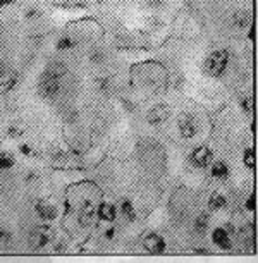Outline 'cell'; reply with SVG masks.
I'll list each match as a JSON object with an SVG mask.
<instances>
[{
  "instance_id": "3957f363",
  "label": "cell",
  "mask_w": 258,
  "mask_h": 263,
  "mask_svg": "<svg viewBox=\"0 0 258 263\" xmlns=\"http://www.w3.org/2000/svg\"><path fill=\"white\" fill-rule=\"evenodd\" d=\"M36 90H38V95L42 98L53 100L62 92V77H57L53 74L43 71L38 77V83H36Z\"/></svg>"
},
{
  "instance_id": "f1b7e54d",
  "label": "cell",
  "mask_w": 258,
  "mask_h": 263,
  "mask_svg": "<svg viewBox=\"0 0 258 263\" xmlns=\"http://www.w3.org/2000/svg\"><path fill=\"white\" fill-rule=\"evenodd\" d=\"M241 107H243V112L250 116L251 110H253V107H251V98H250V96H243V98H241Z\"/></svg>"
},
{
  "instance_id": "7402d4cb",
  "label": "cell",
  "mask_w": 258,
  "mask_h": 263,
  "mask_svg": "<svg viewBox=\"0 0 258 263\" xmlns=\"http://www.w3.org/2000/svg\"><path fill=\"white\" fill-rule=\"evenodd\" d=\"M18 151H19V155H23L25 158H31V160H35V158L40 157L38 148H35V144L29 143V141L19 143V144H18Z\"/></svg>"
},
{
  "instance_id": "e575fe53",
  "label": "cell",
  "mask_w": 258,
  "mask_h": 263,
  "mask_svg": "<svg viewBox=\"0 0 258 263\" xmlns=\"http://www.w3.org/2000/svg\"><path fill=\"white\" fill-rule=\"evenodd\" d=\"M0 194H2V191H0Z\"/></svg>"
},
{
  "instance_id": "d4e9b609",
  "label": "cell",
  "mask_w": 258,
  "mask_h": 263,
  "mask_svg": "<svg viewBox=\"0 0 258 263\" xmlns=\"http://www.w3.org/2000/svg\"><path fill=\"white\" fill-rule=\"evenodd\" d=\"M210 225V215L208 214H200L198 217L193 220V229H195V232H198V234H205L206 229H208Z\"/></svg>"
},
{
  "instance_id": "5b68a950",
  "label": "cell",
  "mask_w": 258,
  "mask_h": 263,
  "mask_svg": "<svg viewBox=\"0 0 258 263\" xmlns=\"http://www.w3.org/2000/svg\"><path fill=\"white\" fill-rule=\"evenodd\" d=\"M43 157L53 167H69L73 164V153L66 148H62L60 144H49L47 150L43 151Z\"/></svg>"
},
{
  "instance_id": "7a4b0ae2",
  "label": "cell",
  "mask_w": 258,
  "mask_h": 263,
  "mask_svg": "<svg viewBox=\"0 0 258 263\" xmlns=\"http://www.w3.org/2000/svg\"><path fill=\"white\" fill-rule=\"evenodd\" d=\"M229 59H231V53H229V50H226V48L212 52L203 60V66H202L203 74H206L208 77H213V79L222 77L227 69Z\"/></svg>"
},
{
  "instance_id": "603a6c76",
  "label": "cell",
  "mask_w": 258,
  "mask_h": 263,
  "mask_svg": "<svg viewBox=\"0 0 258 263\" xmlns=\"http://www.w3.org/2000/svg\"><path fill=\"white\" fill-rule=\"evenodd\" d=\"M88 60H90V64H93V66H103L105 60H107V53H105V50L100 48V47H93V48L88 52Z\"/></svg>"
},
{
  "instance_id": "30bf717a",
  "label": "cell",
  "mask_w": 258,
  "mask_h": 263,
  "mask_svg": "<svg viewBox=\"0 0 258 263\" xmlns=\"http://www.w3.org/2000/svg\"><path fill=\"white\" fill-rule=\"evenodd\" d=\"M16 232L9 225L0 224V251H11L16 246Z\"/></svg>"
},
{
  "instance_id": "52a82bcc",
  "label": "cell",
  "mask_w": 258,
  "mask_h": 263,
  "mask_svg": "<svg viewBox=\"0 0 258 263\" xmlns=\"http://www.w3.org/2000/svg\"><path fill=\"white\" fill-rule=\"evenodd\" d=\"M21 183L28 191H36L43 184V172L38 167H26L21 172Z\"/></svg>"
},
{
  "instance_id": "d6a6232c",
  "label": "cell",
  "mask_w": 258,
  "mask_h": 263,
  "mask_svg": "<svg viewBox=\"0 0 258 263\" xmlns=\"http://www.w3.org/2000/svg\"><path fill=\"white\" fill-rule=\"evenodd\" d=\"M224 229H226V231L229 232V234H234V232H236V229H234V225L231 224V222H227V224L224 225Z\"/></svg>"
},
{
  "instance_id": "4fadbf2b",
  "label": "cell",
  "mask_w": 258,
  "mask_h": 263,
  "mask_svg": "<svg viewBox=\"0 0 258 263\" xmlns=\"http://www.w3.org/2000/svg\"><path fill=\"white\" fill-rule=\"evenodd\" d=\"M97 217L100 218L102 222H108V224H114L115 218H117V207L108 201H103V203L98 205V212Z\"/></svg>"
},
{
  "instance_id": "44dd1931",
  "label": "cell",
  "mask_w": 258,
  "mask_h": 263,
  "mask_svg": "<svg viewBox=\"0 0 258 263\" xmlns=\"http://www.w3.org/2000/svg\"><path fill=\"white\" fill-rule=\"evenodd\" d=\"M95 88H97V92L102 93V95H110L112 90H114V83H112L110 77L100 76L95 79Z\"/></svg>"
},
{
  "instance_id": "6da1fadb",
  "label": "cell",
  "mask_w": 258,
  "mask_h": 263,
  "mask_svg": "<svg viewBox=\"0 0 258 263\" xmlns=\"http://www.w3.org/2000/svg\"><path fill=\"white\" fill-rule=\"evenodd\" d=\"M57 238H59L57 229L52 225V222H42L29 234V246L35 253H45L49 249L52 251V246L55 244Z\"/></svg>"
},
{
  "instance_id": "8fae6325",
  "label": "cell",
  "mask_w": 258,
  "mask_h": 263,
  "mask_svg": "<svg viewBox=\"0 0 258 263\" xmlns=\"http://www.w3.org/2000/svg\"><path fill=\"white\" fill-rule=\"evenodd\" d=\"M169 116H171V109H169V105H165V103H158V105L152 107L150 112L147 114V120L150 124H160V122H164V120H167Z\"/></svg>"
},
{
  "instance_id": "4dcf8cb0",
  "label": "cell",
  "mask_w": 258,
  "mask_h": 263,
  "mask_svg": "<svg viewBox=\"0 0 258 263\" xmlns=\"http://www.w3.org/2000/svg\"><path fill=\"white\" fill-rule=\"evenodd\" d=\"M16 0H0V9H5V7H11L14 4Z\"/></svg>"
},
{
  "instance_id": "e0dca14e",
  "label": "cell",
  "mask_w": 258,
  "mask_h": 263,
  "mask_svg": "<svg viewBox=\"0 0 258 263\" xmlns=\"http://www.w3.org/2000/svg\"><path fill=\"white\" fill-rule=\"evenodd\" d=\"M45 71H47V72H50V74H53V76H57V77H64L69 69H67V64L64 62V60L53 59L45 66Z\"/></svg>"
},
{
  "instance_id": "484cf974",
  "label": "cell",
  "mask_w": 258,
  "mask_h": 263,
  "mask_svg": "<svg viewBox=\"0 0 258 263\" xmlns=\"http://www.w3.org/2000/svg\"><path fill=\"white\" fill-rule=\"evenodd\" d=\"M255 162H257V155H255L253 148H248V150H244V153H243V164H244V167H246L248 170H253V168H255Z\"/></svg>"
},
{
  "instance_id": "83f0119b",
  "label": "cell",
  "mask_w": 258,
  "mask_h": 263,
  "mask_svg": "<svg viewBox=\"0 0 258 263\" xmlns=\"http://www.w3.org/2000/svg\"><path fill=\"white\" fill-rule=\"evenodd\" d=\"M11 72L12 71H11V67H9V64L5 62V60L0 59V81H4Z\"/></svg>"
},
{
  "instance_id": "8992f818",
  "label": "cell",
  "mask_w": 258,
  "mask_h": 263,
  "mask_svg": "<svg viewBox=\"0 0 258 263\" xmlns=\"http://www.w3.org/2000/svg\"><path fill=\"white\" fill-rule=\"evenodd\" d=\"M178 129H179L181 138H184V140H193V138H196L200 133V127H198V122H196L195 116H191V114H188V112L179 116Z\"/></svg>"
},
{
  "instance_id": "1f68e13d",
  "label": "cell",
  "mask_w": 258,
  "mask_h": 263,
  "mask_svg": "<svg viewBox=\"0 0 258 263\" xmlns=\"http://www.w3.org/2000/svg\"><path fill=\"white\" fill-rule=\"evenodd\" d=\"M103 234H105V239H114V236H115V229H114V227L107 229V231H105Z\"/></svg>"
},
{
  "instance_id": "ac0fdd59",
  "label": "cell",
  "mask_w": 258,
  "mask_h": 263,
  "mask_svg": "<svg viewBox=\"0 0 258 263\" xmlns=\"http://www.w3.org/2000/svg\"><path fill=\"white\" fill-rule=\"evenodd\" d=\"M229 174H231V168H229V165H227L226 162H224V160L213 162V165H212V177L224 181V179H227V177H229Z\"/></svg>"
},
{
  "instance_id": "ba28073f",
  "label": "cell",
  "mask_w": 258,
  "mask_h": 263,
  "mask_svg": "<svg viewBox=\"0 0 258 263\" xmlns=\"http://www.w3.org/2000/svg\"><path fill=\"white\" fill-rule=\"evenodd\" d=\"M213 160V151L206 146H198L193 150V153L189 155V162H191L193 167L196 168H205L212 164Z\"/></svg>"
},
{
  "instance_id": "9a60e30c",
  "label": "cell",
  "mask_w": 258,
  "mask_h": 263,
  "mask_svg": "<svg viewBox=\"0 0 258 263\" xmlns=\"http://www.w3.org/2000/svg\"><path fill=\"white\" fill-rule=\"evenodd\" d=\"M79 45V40L76 38V36L73 35H60L59 38H57L55 42V48L59 50V52H67V50H73L76 48V47Z\"/></svg>"
},
{
  "instance_id": "9c48e42d",
  "label": "cell",
  "mask_w": 258,
  "mask_h": 263,
  "mask_svg": "<svg viewBox=\"0 0 258 263\" xmlns=\"http://www.w3.org/2000/svg\"><path fill=\"white\" fill-rule=\"evenodd\" d=\"M165 239L157 232H150L147 238L143 239V248L147 249L150 255H162L165 251Z\"/></svg>"
},
{
  "instance_id": "7c38bea8",
  "label": "cell",
  "mask_w": 258,
  "mask_h": 263,
  "mask_svg": "<svg viewBox=\"0 0 258 263\" xmlns=\"http://www.w3.org/2000/svg\"><path fill=\"white\" fill-rule=\"evenodd\" d=\"M212 242L217 246V248L224 249V251H227V249L232 248V242H231V234L224 227H215V229H213V231H212Z\"/></svg>"
},
{
  "instance_id": "f546056e",
  "label": "cell",
  "mask_w": 258,
  "mask_h": 263,
  "mask_svg": "<svg viewBox=\"0 0 258 263\" xmlns=\"http://www.w3.org/2000/svg\"><path fill=\"white\" fill-rule=\"evenodd\" d=\"M244 207H246L248 212H253L255 210V194H251V196L248 198L246 203H244Z\"/></svg>"
},
{
  "instance_id": "cb8c5ba5",
  "label": "cell",
  "mask_w": 258,
  "mask_h": 263,
  "mask_svg": "<svg viewBox=\"0 0 258 263\" xmlns=\"http://www.w3.org/2000/svg\"><path fill=\"white\" fill-rule=\"evenodd\" d=\"M227 207V200L226 196H222L220 193H212L208 198V208L212 212H219L222 210V208Z\"/></svg>"
},
{
  "instance_id": "277c9868",
  "label": "cell",
  "mask_w": 258,
  "mask_h": 263,
  "mask_svg": "<svg viewBox=\"0 0 258 263\" xmlns=\"http://www.w3.org/2000/svg\"><path fill=\"white\" fill-rule=\"evenodd\" d=\"M33 212H35V217L38 218L40 222H53V220H57L60 215L57 201L49 196L38 198V200L35 201V205H33Z\"/></svg>"
},
{
  "instance_id": "836d02e7",
  "label": "cell",
  "mask_w": 258,
  "mask_h": 263,
  "mask_svg": "<svg viewBox=\"0 0 258 263\" xmlns=\"http://www.w3.org/2000/svg\"><path fill=\"white\" fill-rule=\"evenodd\" d=\"M196 253H198V255H210L208 249H196Z\"/></svg>"
},
{
  "instance_id": "5bb4252c",
  "label": "cell",
  "mask_w": 258,
  "mask_h": 263,
  "mask_svg": "<svg viewBox=\"0 0 258 263\" xmlns=\"http://www.w3.org/2000/svg\"><path fill=\"white\" fill-rule=\"evenodd\" d=\"M16 165H18V158H16V155L12 151L0 150V174L11 172Z\"/></svg>"
},
{
  "instance_id": "2e32d148",
  "label": "cell",
  "mask_w": 258,
  "mask_h": 263,
  "mask_svg": "<svg viewBox=\"0 0 258 263\" xmlns=\"http://www.w3.org/2000/svg\"><path fill=\"white\" fill-rule=\"evenodd\" d=\"M25 134L26 126H23L21 122H16V120L9 122L7 127H5V138H9V140H23Z\"/></svg>"
},
{
  "instance_id": "d6986e66",
  "label": "cell",
  "mask_w": 258,
  "mask_h": 263,
  "mask_svg": "<svg viewBox=\"0 0 258 263\" xmlns=\"http://www.w3.org/2000/svg\"><path fill=\"white\" fill-rule=\"evenodd\" d=\"M121 214L128 222H134L138 218L136 208H134L133 201L129 200V198H124V200L121 201Z\"/></svg>"
},
{
  "instance_id": "4316f807",
  "label": "cell",
  "mask_w": 258,
  "mask_h": 263,
  "mask_svg": "<svg viewBox=\"0 0 258 263\" xmlns=\"http://www.w3.org/2000/svg\"><path fill=\"white\" fill-rule=\"evenodd\" d=\"M42 16H43V11L36 7V5H29V7H26V11H25L26 21H38Z\"/></svg>"
},
{
  "instance_id": "ffe728a7",
  "label": "cell",
  "mask_w": 258,
  "mask_h": 263,
  "mask_svg": "<svg viewBox=\"0 0 258 263\" xmlns=\"http://www.w3.org/2000/svg\"><path fill=\"white\" fill-rule=\"evenodd\" d=\"M231 23H232V26H236V28L244 29L246 26H250L251 18L246 11H236L232 16H231Z\"/></svg>"
}]
</instances>
